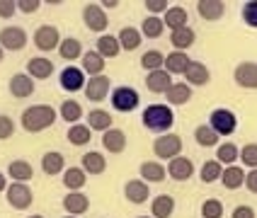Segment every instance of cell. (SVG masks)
Returning a JSON list of instances; mask_svg holds the SVG:
<instances>
[{"instance_id": "6da1fadb", "label": "cell", "mask_w": 257, "mask_h": 218, "mask_svg": "<svg viewBox=\"0 0 257 218\" xmlns=\"http://www.w3.org/2000/svg\"><path fill=\"white\" fill-rule=\"evenodd\" d=\"M56 109L51 104H34V107H27L22 112V129L27 133H39V131L51 129L56 124Z\"/></svg>"}, {"instance_id": "7a4b0ae2", "label": "cell", "mask_w": 257, "mask_h": 218, "mask_svg": "<svg viewBox=\"0 0 257 218\" xmlns=\"http://www.w3.org/2000/svg\"><path fill=\"white\" fill-rule=\"evenodd\" d=\"M143 126L153 133H168L175 124V112L172 107L168 104H151L143 109V116H141Z\"/></svg>"}, {"instance_id": "3957f363", "label": "cell", "mask_w": 257, "mask_h": 218, "mask_svg": "<svg viewBox=\"0 0 257 218\" xmlns=\"http://www.w3.org/2000/svg\"><path fill=\"white\" fill-rule=\"evenodd\" d=\"M153 153L160 160H172L182 153V138L177 133H160L153 141Z\"/></svg>"}, {"instance_id": "277c9868", "label": "cell", "mask_w": 257, "mask_h": 218, "mask_svg": "<svg viewBox=\"0 0 257 218\" xmlns=\"http://www.w3.org/2000/svg\"><path fill=\"white\" fill-rule=\"evenodd\" d=\"M209 126L218 133V138L221 136H230L238 129V116L233 114L230 109H214L211 116H209Z\"/></svg>"}, {"instance_id": "5b68a950", "label": "cell", "mask_w": 257, "mask_h": 218, "mask_svg": "<svg viewBox=\"0 0 257 218\" xmlns=\"http://www.w3.org/2000/svg\"><path fill=\"white\" fill-rule=\"evenodd\" d=\"M5 194H8V203H10L13 208H17V211L29 208L32 201H34V194H32V189H29L25 182H13V184H8Z\"/></svg>"}, {"instance_id": "8992f818", "label": "cell", "mask_w": 257, "mask_h": 218, "mask_svg": "<svg viewBox=\"0 0 257 218\" xmlns=\"http://www.w3.org/2000/svg\"><path fill=\"white\" fill-rule=\"evenodd\" d=\"M139 102H141L139 100V92L128 85L116 87L114 92H112V107H114L116 112H134L139 107Z\"/></svg>"}, {"instance_id": "52a82bcc", "label": "cell", "mask_w": 257, "mask_h": 218, "mask_svg": "<svg viewBox=\"0 0 257 218\" xmlns=\"http://www.w3.org/2000/svg\"><path fill=\"white\" fill-rule=\"evenodd\" d=\"M58 44H61V34H58V29L54 25H42L34 32V46L39 51H44V54L58 49Z\"/></svg>"}, {"instance_id": "ba28073f", "label": "cell", "mask_w": 257, "mask_h": 218, "mask_svg": "<svg viewBox=\"0 0 257 218\" xmlns=\"http://www.w3.org/2000/svg\"><path fill=\"white\" fill-rule=\"evenodd\" d=\"M0 46L5 51H22L27 46V32L22 27H5L0 29Z\"/></svg>"}, {"instance_id": "9c48e42d", "label": "cell", "mask_w": 257, "mask_h": 218, "mask_svg": "<svg viewBox=\"0 0 257 218\" xmlns=\"http://www.w3.org/2000/svg\"><path fill=\"white\" fill-rule=\"evenodd\" d=\"M83 22H85L87 29H92V32H102L107 29V13H104V8L100 5H95V3H87L85 8H83Z\"/></svg>"}, {"instance_id": "30bf717a", "label": "cell", "mask_w": 257, "mask_h": 218, "mask_svg": "<svg viewBox=\"0 0 257 218\" xmlns=\"http://www.w3.org/2000/svg\"><path fill=\"white\" fill-rule=\"evenodd\" d=\"M109 87H112V80L107 75H95L85 83V97L90 102H102L107 95H109Z\"/></svg>"}, {"instance_id": "8fae6325", "label": "cell", "mask_w": 257, "mask_h": 218, "mask_svg": "<svg viewBox=\"0 0 257 218\" xmlns=\"http://www.w3.org/2000/svg\"><path fill=\"white\" fill-rule=\"evenodd\" d=\"M233 78L245 90H257V63H252V61L238 63L235 71H233Z\"/></svg>"}, {"instance_id": "7c38bea8", "label": "cell", "mask_w": 257, "mask_h": 218, "mask_svg": "<svg viewBox=\"0 0 257 218\" xmlns=\"http://www.w3.org/2000/svg\"><path fill=\"white\" fill-rule=\"evenodd\" d=\"M85 73L83 68H75V66H68V68H63L61 71V87L66 90V92H80V90H85Z\"/></svg>"}, {"instance_id": "4fadbf2b", "label": "cell", "mask_w": 257, "mask_h": 218, "mask_svg": "<svg viewBox=\"0 0 257 218\" xmlns=\"http://www.w3.org/2000/svg\"><path fill=\"white\" fill-rule=\"evenodd\" d=\"M34 90H37V85H34V80L29 78L27 73H17V75L10 78V95L17 97V100H27V97H32Z\"/></svg>"}, {"instance_id": "5bb4252c", "label": "cell", "mask_w": 257, "mask_h": 218, "mask_svg": "<svg viewBox=\"0 0 257 218\" xmlns=\"http://www.w3.org/2000/svg\"><path fill=\"white\" fill-rule=\"evenodd\" d=\"M168 174L172 179H177V182H187L194 174V162L185 158V155H177V158H172L168 162Z\"/></svg>"}, {"instance_id": "9a60e30c", "label": "cell", "mask_w": 257, "mask_h": 218, "mask_svg": "<svg viewBox=\"0 0 257 218\" xmlns=\"http://www.w3.org/2000/svg\"><path fill=\"white\" fill-rule=\"evenodd\" d=\"M102 148L109 153V155H116V153H124L126 148V133L121 129H109L102 133Z\"/></svg>"}, {"instance_id": "2e32d148", "label": "cell", "mask_w": 257, "mask_h": 218, "mask_svg": "<svg viewBox=\"0 0 257 218\" xmlns=\"http://www.w3.org/2000/svg\"><path fill=\"white\" fill-rule=\"evenodd\" d=\"M146 87H148L151 92H156V95H165L172 87V75L165 71V68L148 73V75H146Z\"/></svg>"}, {"instance_id": "e0dca14e", "label": "cell", "mask_w": 257, "mask_h": 218, "mask_svg": "<svg viewBox=\"0 0 257 218\" xmlns=\"http://www.w3.org/2000/svg\"><path fill=\"white\" fill-rule=\"evenodd\" d=\"M197 13H199L201 20L216 22V20H221L223 13H226V3H223V0H199V3H197Z\"/></svg>"}, {"instance_id": "ac0fdd59", "label": "cell", "mask_w": 257, "mask_h": 218, "mask_svg": "<svg viewBox=\"0 0 257 218\" xmlns=\"http://www.w3.org/2000/svg\"><path fill=\"white\" fill-rule=\"evenodd\" d=\"M51 73H54V63L49 58L37 56L27 61V75L32 80H46V78H51Z\"/></svg>"}, {"instance_id": "d6986e66", "label": "cell", "mask_w": 257, "mask_h": 218, "mask_svg": "<svg viewBox=\"0 0 257 218\" xmlns=\"http://www.w3.org/2000/svg\"><path fill=\"white\" fill-rule=\"evenodd\" d=\"M124 196H126L131 203H146L148 196H151V189H148V182L143 179H131L124 184Z\"/></svg>"}, {"instance_id": "ffe728a7", "label": "cell", "mask_w": 257, "mask_h": 218, "mask_svg": "<svg viewBox=\"0 0 257 218\" xmlns=\"http://www.w3.org/2000/svg\"><path fill=\"white\" fill-rule=\"evenodd\" d=\"M63 208H66L68 216H83L90 208V199L80 191H68V196L63 199Z\"/></svg>"}, {"instance_id": "44dd1931", "label": "cell", "mask_w": 257, "mask_h": 218, "mask_svg": "<svg viewBox=\"0 0 257 218\" xmlns=\"http://www.w3.org/2000/svg\"><path fill=\"white\" fill-rule=\"evenodd\" d=\"M185 80L187 85H206L209 80H211V73H209V68L204 66V63H199V61H192L189 66H187L185 71Z\"/></svg>"}, {"instance_id": "7402d4cb", "label": "cell", "mask_w": 257, "mask_h": 218, "mask_svg": "<svg viewBox=\"0 0 257 218\" xmlns=\"http://www.w3.org/2000/svg\"><path fill=\"white\" fill-rule=\"evenodd\" d=\"M163 25H168V29H172V32L189 27V15H187L182 5H172V8H168V13L163 17Z\"/></svg>"}, {"instance_id": "603a6c76", "label": "cell", "mask_w": 257, "mask_h": 218, "mask_svg": "<svg viewBox=\"0 0 257 218\" xmlns=\"http://www.w3.org/2000/svg\"><path fill=\"white\" fill-rule=\"evenodd\" d=\"M189 63H192V61H189V56H187V51H172V54H168L163 68L170 73V75H185Z\"/></svg>"}, {"instance_id": "cb8c5ba5", "label": "cell", "mask_w": 257, "mask_h": 218, "mask_svg": "<svg viewBox=\"0 0 257 218\" xmlns=\"http://www.w3.org/2000/svg\"><path fill=\"white\" fill-rule=\"evenodd\" d=\"M175 211V199L170 194H158L156 199L151 201V213L153 218H170Z\"/></svg>"}, {"instance_id": "d4e9b609", "label": "cell", "mask_w": 257, "mask_h": 218, "mask_svg": "<svg viewBox=\"0 0 257 218\" xmlns=\"http://www.w3.org/2000/svg\"><path fill=\"white\" fill-rule=\"evenodd\" d=\"M8 174H10V179L25 182V184H27L29 179H34V170H32V165H29L27 160H13L8 165Z\"/></svg>"}, {"instance_id": "484cf974", "label": "cell", "mask_w": 257, "mask_h": 218, "mask_svg": "<svg viewBox=\"0 0 257 218\" xmlns=\"http://www.w3.org/2000/svg\"><path fill=\"white\" fill-rule=\"evenodd\" d=\"M194 42H197V34L192 27H182L170 34V44L175 46V51H187V49H192Z\"/></svg>"}, {"instance_id": "4316f807", "label": "cell", "mask_w": 257, "mask_h": 218, "mask_svg": "<svg viewBox=\"0 0 257 218\" xmlns=\"http://www.w3.org/2000/svg\"><path fill=\"white\" fill-rule=\"evenodd\" d=\"M87 182V174L83 167H68V170H63V184L68 191H80V189L85 187Z\"/></svg>"}, {"instance_id": "83f0119b", "label": "cell", "mask_w": 257, "mask_h": 218, "mask_svg": "<svg viewBox=\"0 0 257 218\" xmlns=\"http://www.w3.org/2000/svg\"><path fill=\"white\" fill-rule=\"evenodd\" d=\"M221 184L226 189H238L245 184V170L238 165H228L223 172H221Z\"/></svg>"}, {"instance_id": "f1b7e54d", "label": "cell", "mask_w": 257, "mask_h": 218, "mask_svg": "<svg viewBox=\"0 0 257 218\" xmlns=\"http://www.w3.org/2000/svg\"><path fill=\"white\" fill-rule=\"evenodd\" d=\"M112 114L109 112H104V109H92L90 114H87V126H90V131H109L112 129Z\"/></svg>"}, {"instance_id": "f546056e", "label": "cell", "mask_w": 257, "mask_h": 218, "mask_svg": "<svg viewBox=\"0 0 257 218\" xmlns=\"http://www.w3.org/2000/svg\"><path fill=\"white\" fill-rule=\"evenodd\" d=\"M42 170L46 174H61L63 170H66V160H63V155L61 153H56V150H49V153H44L42 158Z\"/></svg>"}, {"instance_id": "4dcf8cb0", "label": "cell", "mask_w": 257, "mask_h": 218, "mask_svg": "<svg viewBox=\"0 0 257 218\" xmlns=\"http://www.w3.org/2000/svg\"><path fill=\"white\" fill-rule=\"evenodd\" d=\"M58 56L63 58V61H75V58H83V44L78 42V39H61L58 44Z\"/></svg>"}, {"instance_id": "1f68e13d", "label": "cell", "mask_w": 257, "mask_h": 218, "mask_svg": "<svg viewBox=\"0 0 257 218\" xmlns=\"http://www.w3.org/2000/svg\"><path fill=\"white\" fill-rule=\"evenodd\" d=\"M83 170L85 174H102L107 170V160L102 153H95V150H90L83 155Z\"/></svg>"}, {"instance_id": "d6a6232c", "label": "cell", "mask_w": 257, "mask_h": 218, "mask_svg": "<svg viewBox=\"0 0 257 218\" xmlns=\"http://www.w3.org/2000/svg\"><path fill=\"white\" fill-rule=\"evenodd\" d=\"M119 51H121V46H119V39H116V37H112V34H102L100 39H97V54H100L104 61L119 56Z\"/></svg>"}, {"instance_id": "836d02e7", "label": "cell", "mask_w": 257, "mask_h": 218, "mask_svg": "<svg viewBox=\"0 0 257 218\" xmlns=\"http://www.w3.org/2000/svg\"><path fill=\"white\" fill-rule=\"evenodd\" d=\"M83 73H87L90 78H95V75H102V71H104V58L97 54V51H87V54H83Z\"/></svg>"}, {"instance_id": "e575fe53", "label": "cell", "mask_w": 257, "mask_h": 218, "mask_svg": "<svg viewBox=\"0 0 257 218\" xmlns=\"http://www.w3.org/2000/svg\"><path fill=\"white\" fill-rule=\"evenodd\" d=\"M119 46L124 49V51H136L139 46H141V32L134 27H124L119 32Z\"/></svg>"}, {"instance_id": "d590c367", "label": "cell", "mask_w": 257, "mask_h": 218, "mask_svg": "<svg viewBox=\"0 0 257 218\" xmlns=\"http://www.w3.org/2000/svg\"><path fill=\"white\" fill-rule=\"evenodd\" d=\"M163 32H165V25H163V20L156 17V15H148L141 22V37H146V39H158Z\"/></svg>"}, {"instance_id": "8d00e7d4", "label": "cell", "mask_w": 257, "mask_h": 218, "mask_svg": "<svg viewBox=\"0 0 257 218\" xmlns=\"http://www.w3.org/2000/svg\"><path fill=\"white\" fill-rule=\"evenodd\" d=\"M165 95H168L170 104H187V102L192 100V87L187 85V83H172V87Z\"/></svg>"}, {"instance_id": "74e56055", "label": "cell", "mask_w": 257, "mask_h": 218, "mask_svg": "<svg viewBox=\"0 0 257 218\" xmlns=\"http://www.w3.org/2000/svg\"><path fill=\"white\" fill-rule=\"evenodd\" d=\"M58 114H61V119L63 121H68V124H78L80 121V116H83V107H80V102L75 100H68L61 104V109H58Z\"/></svg>"}, {"instance_id": "f35d334b", "label": "cell", "mask_w": 257, "mask_h": 218, "mask_svg": "<svg viewBox=\"0 0 257 218\" xmlns=\"http://www.w3.org/2000/svg\"><path fill=\"white\" fill-rule=\"evenodd\" d=\"M221 172H223V165H221L218 160H206V162L201 165L199 177H201L204 184H211L216 179H221Z\"/></svg>"}, {"instance_id": "ab89813d", "label": "cell", "mask_w": 257, "mask_h": 218, "mask_svg": "<svg viewBox=\"0 0 257 218\" xmlns=\"http://www.w3.org/2000/svg\"><path fill=\"white\" fill-rule=\"evenodd\" d=\"M165 174H168V170H165L160 162H143L141 165V179H148V182H165Z\"/></svg>"}, {"instance_id": "60d3db41", "label": "cell", "mask_w": 257, "mask_h": 218, "mask_svg": "<svg viewBox=\"0 0 257 218\" xmlns=\"http://www.w3.org/2000/svg\"><path fill=\"white\" fill-rule=\"evenodd\" d=\"M90 138H92V131H90L87 124H73L68 129V141L73 145H85L90 143Z\"/></svg>"}, {"instance_id": "b9f144b4", "label": "cell", "mask_w": 257, "mask_h": 218, "mask_svg": "<svg viewBox=\"0 0 257 218\" xmlns=\"http://www.w3.org/2000/svg\"><path fill=\"white\" fill-rule=\"evenodd\" d=\"M238 155H240V150L235 148V143H221L216 145V160L221 162V165H233L235 160H238Z\"/></svg>"}, {"instance_id": "7bdbcfd3", "label": "cell", "mask_w": 257, "mask_h": 218, "mask_svg": "<svg viewBox=\"0 0 257 218\" xmlns=\"http://www.w3.org/2000/svg\"><path fill=\"white\" fill-rule=\"evenodd\" d=\"M194 138H197V143L204 145V148H214V145H218V133H216L209 124L197 126V131H194Z\"/></svg>"}, {"instance_id": "ee69618b", "label": "cell", "mask_w": 257, "mask_h": 218, "mask_svg": "<svg viewBox=\"0 0 257 218\" xmlns=\"http://www.w3.org/2000/svg\"><path fill=\"white\" fill-rule=\"evenodd\" d=\"M141 66H143V68H146L148 73L160 71V68L165 66V56H163L160 51H156V49H153V51H146V54L141 56Z\"/></svg>"}, {"instance_id": "f6af8a7d", "label": "cell", "mask_w": 257, "mask_h": 218, "mask_svg": "<svg viewBox=\"0 0 257 218\" xmlns=\"http://www.w3.org/2000/svg\"><path fill=\"white\" fill-rule=\"evenodd\" d=\"M223 216V203L218 199H206L201 203V218H221Z\"/></svg>"}, {"instance_id": "bcb514c9", "label": "cell", "mask_w": 257, "mask_h": 218, "mask_svg": "<svg viewBox=\"0 0 257 218\" xmlns=\"http://www.w3.org/2000/svg\"><path fill=\"white\" fill-rule=\"evenodd\" d=\"M238 158L243 160L250 170H257V143L243 145V150H240V155H238Z\"/></svg>"}, {"instance_id": "7dc6e473", "label": "cell", "mask_w": 257, "mask_h": 218, "mask_svg": "<svg viewBox=\"0 0 257 218\" xmlns=\"http://www.w3.org/2000/svg\"><path fill=\"white\" fill-rule=\"evenodd\" d=\"M243 20L247 27L257 29V0H250V3L243 5Z\"/></svg>"}, {"instance_id": "c3c4849f", "label": "cell", "mask_w": 257, "mask_h": 218, "mask_svg": "<svg viewBox=\"0 0 257 218\" xmlns=\"http://www.w3.org/2000/svg\"><path fill=\"white\" fill-rule=\"evenodd\" d=\"M15 133V121L8 114H0V141L10 138Z\"/></svg>"}, {"instance_id": "681fc988", "label": "cell", "mask_w": 257, "mask_h": 218, "mask_svg": "<svg viewBox=\"0 0 257 218\" xmlns=\"http://www.w3.org/2000/svg\"><path fill=\"white\" fill-rule=\"evenodd\" d=\"M143 5H146L148 13L158 17V13H168V5H170V3H168V0H146Z\"/></svg>"}, {"instance_id": "f907efd6", "label": "cell", "mask_w": 257, "mask_h": 218, "mask_svg": "<svg viewBox=\"0 0 257 218\" xmlns=\"http://www.w3.org/2000/svg\"><path fill=\"white\" fill-rule=\"evenodd\" d=\"M15 3H17V10H20V13H25V15L37 13V10H39V5H42L39 0H15Z\"/></svg>"}, {"instance_id": "816d5d0a", "label": "cell", "mask_w": 257, "mask_h": 218, "mask_svg": "<svg viewBox=\"0 0 257 218\" xmlns=\"http://www.w3.org/2000/svg\"><path fill=\"white\" fill-rule=\"evenodd\" d=\"M15 13H17V3H15V0H0V17H3V20L13 17Z\"/></svg>"}, {"instance_id": "f5cc1de1", "label": "cell", "mask_w": 257, "mask_h": 218, "mask_svg": "<svg viewBox=\"0 0 257 218\" xmlns=\"http://www.w3.org/2000/svg\"><path fill=\"white\" fill-rule=\"evenodd\" d=\"M230 218H255V208L252 206H245V203L243 206H235Z\"/></svg>"}, {"instance_id": "db71d44e", "label": "cell", "mask_w": 257, "mask_h": 218, "mask_svg": "<svg viewBox=\"0 0 257 218\" xmlns=\"http://www.w3.org/2000/svg\"><path fill=\"white\" fill-rule=\"evenodd\" d=\"M245 187L250 189L252 194H257V170H250L245 174Z\"/></svg>"}, {"instance_id": "11a10c76", "label": "cell", "mask_w": 257, "mask_h": 218, "mask_svg": "<svg viewBox=\"0 0 257 218\" xmlns=\"http://www.w3.org/2000/svg\"><path fill=\"white\" fill-rule=\"evenodd\" d=\"M100 5H104V8H109V10H112V8H116V5H119V0H102Z\"/></svg>"}, {"instance_id": "9f6ffc18", "label": "cell", "mask_w": 257, "mask_h": 218, "mask_svg": "<svg viewBox=\"0 0 257 218\" xmlns=\"http://www.w3.org/2000/svg\"><path fill=\"white\" fill-rule=\"evenodd\" d=\"M8 189V179H5V174L0 172V191H5Z\"/></svg>"}, {"instance_id": "6f0895ef", "label": "cell", "mask_w": 257, "mask_h": 218, "mask_svg": "<svg viewBox=\"0 0 257 218\" xmlns=\"http://www.w3.org/2000/svg\"><path fill=\"white\" fill-rule=\"evenodd\" d=\"M3 54H5V49H3V46H0V63H3Z\"/></svg>"}, {"instance_id": "680465c9", "label": "cell", "mask_w": 257, "mask_h": 218, "mask_svg": "<svg viewBox=\"0 0 257 218\" xmlns=\"http://www.w3.org/2000/svg\"><path fill=\"white\" fill-rule=\"evenodd\" d=\"M29 218H44V216H29Z\"/></svg>"}, {"instance_id": "91938a15", "label": "cell", "mask_w": 257, "mask_h": 218, "mask_svg": "<svg viewBox=\"0 0 257 218\" xmlns=\"http://www.w3.org/2000/svg\"><path fill=\"white\" fill-rule=\"evenodd\" d=\"M139 218H148V216H139ZM151 218H153V216H151Z\"/></svg>"}, {"instance_id": "94428289", "label": "cell", "mask_w": 257, "mask_h": 218, "mask_svg": "<svg viewBox=\"0 0 257 218\" xmlns=\"http://www.w3.org/2000/svg\"><path fill=\"white\" fill-rule=\"evenodd\" d=\"M66 218H75V216H66Z\"/></svg>"}]
</instances>
